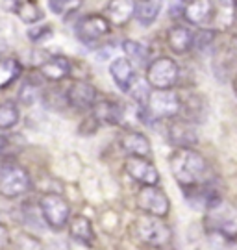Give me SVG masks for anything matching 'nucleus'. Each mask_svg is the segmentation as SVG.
Returning a JSON list of instances; mask_svg holds the SVG:
<instances>
[{"mask_svg": "<svg viewBox=\"0 0 237 250\" xmlns=\"http://www.w3.org/2000/svg\"><path fill=\"white\" fill-rule=\"evenodd\" d=\"M169 165L172 170V176L184 191L204 186V180L208 174V163L202 154H198L193 148H176L169 158Z\"/></svg>", "mask_w": 237, "mask_h": 250, "instance_id": "nucleus-1", "label": "nucleus"}, {"mask_svg": "<svg viewBox=\"0 0 237 250\" xmlns=\"http://www.w3.org/2000/svg\"><path fill=\"white\" fill-rule=\"evenodd\" d=\"M204 224L210 233H215L222 239L236 241L237 239V208L230 204L224 198L213 200L206 208L204 215Z\"/></svg>", "mask_w": 237, "mask_h": 250, "instance_id": "nucleus-2", "label": "nucleus"}, {"mask_svg": "<svg viewBox=\"0 0 237 250\" xmlns=\"http://www.w3.org/2000/svg\"><path fill=\"white\" fill-rule=\"evenodd\" d=\"M135 237L145 247L156 250H165L172 241V230L167 223L161 221V217H141L135 223Z\"/></svg>", "mask_w": 237, "mask_h": 250, "instance_id": "nucleus-3", "label": "nucleus"}, {"mask_svg": "<svg viewBox=\"0 0 237 250\" xmlns=\"http://www.w3.org/2000/svg\"><path fill=\"white\" fill-rule=\"evenodd\" d=\"M39 209H41L44 223L52 230H63L69 224L70 206L65 198L56 193H46L39 198Z\"/></svg>", "mask_w": 237, "mask_h": 250, "instance_id": "nucleus-4", "label": "nucleus"}, {"mask_svg": "<svg viewBox=\"0 0 237 250\" xmlns=\"http://www.w3.org/2000/svg\"><path fill=\"white\" fill-rule=\"evenodd\" d=\"M30 189V174L19 165H6L0 170V195L4 198H19Z\"/></svg>", "mask_w": 237, "mask_h": 250, "instance_id": "nucleus-5", "label": "nucleus"}, {"mask_svg": "<svg viewBox=\"0 0 237 250\" xmlns=\"http://www.w3.org/2000/svg\"><path fill=\"white\" fill-rule=\"evenodd\" d=\"M147 109L150 111L152 119H171V117H176L180 113L182 100L174 91L156 89L150 93Z\"/></svg>", "mask_w": 237, "mask_h": 250, "instance_id": "nucleus-6", "label": "nucleus"}, {"mask_svg": "<svg viewBox=\"0 0 237 250\" xmlns=\"http://www.w3.org/2000/svg\"><path fill=\"white\" fill-rule=\"evenodd\" d=\"M178 65L171 58H158L147 69V82L154 89H171L178 80Z\"/></svg>", "mask_w": 237, "mask_h": 250, "instance_id": "nucleus-7", "label": "nucleus"}, {"mask_svg": "<svg viewBox=\"0 0 237 250\" xmlns=\"http://www.w3.org/2000/svg\"><path fill=\"white\" fill-rule=\"evenodd\" d=\"M137 206L145 213L154 215V217H167L171 211V202L169 197L158 189L156 186H143L137 193Z\"/></svg>", "mask_w": 237, "mask_h": 250, "instance_id": "nucleus-8", "label": "nucleus"}, {"mask_svg": "<svg viewBox=\"0 0 237 250\" xmlns=\"http://www.w3.org/2000/svg\"><path fill=\"white\" fill-rule=\"evenodd\" d=\"M109 34V19L102 15H87L76 24V37L86 45L97 43L100 37Z\"/></svg>", "mask_w": 237, "mask_h": 250, "instance_id": "nucleus-9", "label": "nucleus"}, {"mask_svg": "<svg viewBox=\"0 0 237 250\" xmlns=\"http://www.w3.org/2000/svg\"><path fill=\"white\" fill-rule=\"evenodd\" d=\"M126 172L130 174L141 186H158L159 182V170L152 165V161L147 158H139V156H130L124 165Z\"/></svg>", "mask_w": 237, "mask_h": 250, "instance_id": "nucleus-10", "label": "nucleus"}, {"mask_svg": "<svg viewBox=\"0 0 237 250\" xmlns=\"http://www.w3.org/2000/svg\"><path fill=\"white\" fill-rule=\"evenodd\" d=\"M65 99L74 109L86 111L97 104V89L87 82H72L65 91Z\"/></svg>", "mask_w": 237, "mask_h": 250, "instance_id": "nucleus-11", "label": "nucleus"}, {"mask_svg": "<svg viewBox=\"0 0 237 250\" xmlns=\"http://www.w3.org/2000/svg\"><path fill=\"white\" fill-rule=\"evenodd\" d=\"M169 141L174 145L176 148H191L198 143V135L196 130L189 121H172L169 125Z\"/></svg>", "mask_w": 237, "mask_h": 250, "instance_id": "nucleus-12", "label": "nucleus"}, {"mask_svg": "<svg viewBox=\"0 0 237 250\" xmlns=\"http://www.w3.org/2000/svg\"><path fill=\"white\" fill-rule=\"evenodd\" d=\"M109 74L113 82L117 83V87L124 93H128L132 87L133 80H135V71H133V65L130 60L126 58H115L111 65H109Z\"/></svg>", "mask_w": 237, "mask_h": 250, "instance_id": "nucleus-13", "label": "nucleus"}, {"mask_svg": "<svg viewBox=\"0 0 237 250\" xmlns=\"http://www.w3.org/2000/svg\"><path fill=\"white\" fill-rule=\"evenodd\" d=\"M121 148L128 156H139V158H149L152 148H150L149 137L141 132H126L121 137Z\"/></svg>", "mask_w": 237, "mask_h": 250, "instance_id": "nucleus-14", "label": "nucleus"}, {"mask_svg": "<svg viewBox=\"0 0 237 250\" xmlns=\"http://www.w3.org/2000/svg\"><path fill=\"white\" fill-rule=\"evenodd\" d=\"M69 235L74 241L82 243V245H93L95 241V230H93V224L87 217L84 215H76L69 221Z\"/></svg>", "mask_w": 237, "mask_h": 250, "instance_id": "nucleus-15", "label": "nucleus"}, {"mask_svg": "<svg viewBox=\"0 0 237 250\" xmlns=\"http://www.w3.org/2000/svg\"><path fill=\"white\" fill-rule=\"evenodd\" d=\"M193 32L189 30L187 26H182V24H178V26H172L169 30L167 34V43H169V48L176 54H185L191 46H193Z\"/></svg>", "mask_w": 237, "mask_h": 250, "instance_id": "nucleus-16", "label": "nucleus"}, {"mask_svg": "<svg viewBox=\"0 0 237 250\" xmlns=\"http://www.w3.org/2000/svg\"><path fill=\"white\" fill-rule=\"evenodd\" d=\"M39 72L43 74L46 80L60 82L69 76L70 65L65 58H62V56H54V58H48L46 62L39 65Z\"/></svg>", "mask_w": 237, "mask_h": 250, "instance_id": "nucleus-17", "label": "nucleus"}, {"mask_svg": "<svg viewBox=\"0 0 237 250\" xmlns=\"http://www.w3.org/2000/svg\"><path fill=\"white\" fill-rule=\"evenodd\" d=\"M135 15V2L133 0H111L108 4V17L113 24L123 26Z\"/></svg>", "mask_w": 237, "mask_h": 250, "instance_id": "nucleus-18", "label": "nucleus"}, {"mask_svg": "<svg viewBox=\"0 0 237 250\" xmlns=\"http://www.w3.org/2000/svg\"><path fill=\"white\" fill-rule=\"evenodd\" d=\"M163 8V0H139L135 2V15L137 22L143 26H150L152 22H156Z\"/></svg>", "mask_w": 237, "mask_h": 250, "instance_id": "nucleus-19", "label": "nucleus"}, {"mask_svg": "<svg viewBox=\"0 0 237 250\" xmlns=\"http://www.w3.org/2000/svg\"><path fill=\"white\" fill-rule=\"evenodd\" d=\"M184 15L193 24H206L211 19V0H193L184 9Z\"/></svg>", "mask_w": 237, "mask_h": 250, "instance_id": "nucleus-20", "label": "nucleus"}, {"mask_svg": "<svg viewBox=\"0 0 237 250\" xmlns=\"http://www.w3.org/2000/svg\"><path fill=\"white\" fill-rule=\"evenodd\" d=\"M95 119L97 121H102L106 125H119L121 119H123V109L117 102H109V100H102V102H97L95 104Z\"/></svg>", "mask_w": 237, "mask_h": 250, "instance_id": "nucleus-21", "label": "nucleus"}, {"mask_svg": "<svg viewBox=\"0 0 237 250\" xmlns=\"http://www.w3.org/2000/svg\"><path fill=\"white\" fill-rule=\"evenodd\" d=\"M22 72V65L15 58H2L0 60V89L11 85Z\"/></svg>", "mask_w": 237, "mask_h": 250, "instance_id": "nucleus-22", "label": "nucleus"}, {"mask_svg": "<svg viewBox=\"0 0 237 250\" xmlns=\"http://www.w3.org/2000/svg\"><path fill=\"white\" fill-rule=\"evenodd\" d=\"M15 13H17V17L21 19L22 22H26V24H34V22H39V21L44 19L43 9L39 8V4L34 2V0H21V4H19V8Z\"/></svg>", "mask_w": 237, "mask_h": 250, "instance_id": "nucleus-23", "label": "nucleus"}, {"mask_svg": "<svg viewBox=\"0 0 237 250\" xmlns=\"http://www.w3.org/2000/svg\"><path fill=\"white\" fill-rule=\"evenodd\" d=\"M19 123V109L13 102L0 104V130H9Z\"/></svg>", "mask_w": 237, "mask_h": 250, "instance_id": "nucleus-24", "label": "nucleus"}, {"mask_svg": "<svg viewBox=\"0 0 237 250\" xmlns=\"http://www.w3.org/2000/svg\"><path fill=\"white\" fill-rule=\"evenodd\" d=\"M123 50L126 52L128 60H133V62L137 63H147V60H149V48L145 45H141V43H137V41H133V39H126L124 41Z\"/></svg>", "mask_w": 237, "mask_h": 250, "instance_id": "nucleus-25", "label": "nucleus"}, {"mask_svg": "<svg viewBox=\"0 0 237 250\" xmlns=\"http://www.w3.org/2000/svg\"><path fill=\"white\" fill-rule=\"evenodd\" d=\"M82 6V0H48V8L52 9V13L65 17L74 11H78Z\"/></svg>", "mask_w": 237, "mask_h": 250, "instance_id": "nucleus-26", "label": "nucleus"}, {"mask_svg": "<svg viewBox=\"0 0 237 250\" xmlns=\"http://www.w3.org/2000/svg\"><path fill=\"white\" fill-rule=\"evenodd\" d=\"M19 100H21L24 106H34L35 102L39 100V87L34 85V83H30V82H26V83L21 87V91H19Z\"/></svg>", "mask_w": 237, "mask_h": 250, "instance_id": "nucleus-27", "label": "nucleus"}, {"mask_svg": "<svg viewBox=\"0 0 237 250\" xmlns=\"http://www.w3.org/2000/svg\"><path fill=\"white\" fill-rule=\"evenodd\" d=\"M147 83H149V82H147ZM147 83H145L143 80H137V78H135L132 83V87H130V91H128L133 99L137 100V104H141V106L147 104V102H149V97H150V91L147 89Z\"/></svg>", "mask_w": 237, "mask_h": 250, "instance_id": "nucleus-28", "label": "nucleus"}, {"mask_svg": "<svg viewBox=\"0 0 237 250\" xmlns=\"http://www.w3.org/2000/svg\"><path fill=\"white\" fill-rule=\"evenodd\" d=\"M219 8V19H224L222 26H228L234 17V0H211Z\"/></svg>", "mask_w": 237, "mask_h": 250, "instance_id": "nucleus-29", "label": "nucleus"}, {"mask_svg": "<svg viewBox=\"0 0 237 250\" xmlns=\"http://www.w3.org/2000/svg\"><path fill=\"white\" fill-rule=\"evenodd\" d=\"M213 39H215V34L211 32V30H198L196 34H194V39H193V46H196L198 50H204V48H208V46L213 43Z\"/></svg>", "mask_w": 237, "mask_h": 250, "instance_id": "nucleus-30", "label": "nucleus"}, {"mask_svg": "<svg viewBox=\"0 0 237 250\" xmlns=\"http://www.w3.org/2000/svg\"><path fill=\"white\" fill-rule=\"evenodd\" d=\"M50 36H52V28L46 26V24L28 30V37H30L34 43H39V41H43V39H46V37H50Z\"/></svg>", "mask_w": 237, "mask_h": 250, "instance_id": "nucleus-31", "label": "nucleus"}, {"mask_svg": "<svg viewBox=\"0 0 237 250\" xmlns=\"http://www.w3.org/2000/svg\"><path fill=\"white\" fill-rule=\"evenodd\" d=\"M9 243V233H8V228L4 226V224L0 223V250L6 249Z\"/></svg>", "mask_w": 237, "mask_h": 250, "instance_id": "nucleus-32", "label": "nucleus"}, {"mask_svg": "<svg viewBox=\"0 0 237 250\" xmlns=\"http://www.w3.org/2000/svg\"><path fill=\"white\" fill-rule=\"evenodd\" d=\"M2 4H4V8L11 11V13H15L19 8V4H21V0H2Z\"/></svg>", "mask_w": 237, "mask_h": 250, "instance_id": "nucleus-33", "label": "nucleus"}, {"mask_svg": "<svg viewBox=\"0 0 237 250\" xmlns=\"http://www.w3.org/2000/svg\"><path fill=\"white\" fill-rule=\"evenodd\" d=\"M4 146H6V139H4L2 135H0V152L4 150Z\"/></svg>", "mask_w": 237, "mask_h": 250, "instance_id": "nucleus-34", "label": "nucleus"}, {"mask_svg": "<svg viewBox=\"0 0 237 250\" xmlns=\"http://www.w3.org/2000/svg\"><path fill=\"white\" fill-rule=\"evenodd\" d=\"M234 89H236V93H237V78H236V82H234Z\"/></svg>", "mask_w": 237, "mask_h": 250, "instance_id": "nucleus-35", "label": "nucleus"}]
</instances>
